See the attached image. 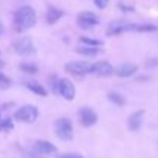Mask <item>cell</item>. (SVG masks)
I'll return each instance as SVG.
<instances>
[{
	"instance_id": "6da1fadb",
	"label": "cell",
	"mask_w": 158,
	"mask_h": 158,
	"mask_svg": "<svg viewBox=\"0 0 158 158\" xmlns=\"http://www.w3.org/2000/svg\"><path fill=\"white\" fill-rule=\"evenodd\" d=\"M37 22V15L32 6H22L15 11L14 14V28L19 32H25L28 29H31Z\"/></svg>"
},
{
	"instance_id": "7a4b0ae2",
	"label": "cell",
	"mask_w": 158,
	"mask_h": 158,
	"mask_svg": "<svg viewBox=\"0 0 158 158\" xmlns=\"http://www.w3.org/2000/svg\"><path fill=\"white\" fill-rule=\"evenodd\" d=\"M40 115V110L39 107L34 105H25L20 106L15 112H14V118L17 121H22V123H34Z\"/></svg>"
},
{
	"instance_id": "3957f363",
	"label": "cell",
	"mask_w": 158,
	"mask_h": 158,
	"mask_svg": "<svg viewBox=\"0 0 158 158\" xmlns=\"http://www.w3.org/2000/svg\"><path fill=\"white\" fill-rule=\"evenodd\" d=\"M54 126H55V135L60 140H63V141L72 140V137H74V127H72V123H71L69 118L61 117V118H58L55 121Z\"/></svg>"
},
{
	"instance_id": "277c9868",
	"label": "cell",
	"mask_w": 158,
	"mask_h": 158,
	"mask_svg": "<svg viewBox=\"0 0 158 158\" xmlns=\"http://www.w3.org/2000/svg\"><path fill=\"white\" fill-rule=\"evenodd\" d=\"M12 49H14V52L15 54L23 55V57H26V55H32V54L35 52L34 43H32L31 37H28V35H22V37L15 39V40L12 42Z\"/></svg>"
},
{
	"instance_id": "5b68a950",
	"label": "cell",
	"mask_w": 158,
	"mask_h": 158,
	"mask_svg": "<svg viewBox=\"0 0 158 158\" xmlns=\"http://www.w3.org/2000/svg\"><path fill=\"white\" fill-rule=\"evenodd\" d=\"M129 31H135V23H132L129 20H114L106 28L107 35H118V34L129 32Z\"/></svg>"
},
{
	"instance_id": "8992f818",
	"label": "cell",
	"mask_w": 158,
	"mask_h": 158,
	"mask_svg": "<svg viewBox=\"0 0 158 158\" xmlns=\"http://www.w3.org/2000/svg\"><path fill=\"white\" fill-rule=\"evenodd\" d=\"M64 69L72 74V75H77V77H83L86 74H89L91 71V63L88 61H83V60H75V61H69L64 64Z\"/></svg>"
},
{
	"instance_id": "52a82bcc",
	"label": "cell",
	"mask_w": 158,
	"mask_h": 158,
	"mask_svg": "<svg viewBox=\"0 0 158 158\" xmlns=\"http://www.w3.org/2000/svg\"><path fill=\"white\" fill-rule=\"evenodd\" d=\"M78 120H80V124L83 127H91L97 123L98 120V115L94 109H91L89 106H85L78 110Z\"/></svg>"
},
{
	"instance_id": "ba28073f",
	"label": "cell",
	"mask_w": 158,
	"mask_h": 158,
	"mask_svg": "<svg viewBox=\"0 0 158 158\" xmlns=\"http://www.w3.org/2000/svg\"><path fill=\"white\" fill-rule=\"evenodd\" d=\"M77 25L80 28H83V29H91L95 25H98V17L94 12H91V11L78 12V15H77Z\"/></svg>"
},
{
	"instance_id": "9c48e42d",
	"label": "cell",
	"mask_w": 158,
	"mask_h": 158,
	"mask_svg": "<svg viewBox=\"0 0 158 158\" xmlns=\"http://www.w3.org/2000/svg\"><path fill=\"white\" fill-rule=\"evenodd\" d=\"M58 94L64 98L72 102L75 98V86L69 78H60L58 80Z\"/></svg>"
},
{
	"instance_id": "30bf717a",
	"label": "cell",
	"mask_w": 158,
	"mask_h": 158,
	"mask_svg": "<svg viewBox=\"0 0 158 158\" xmlns=\"http://www.w3.org/2000/svg\"><path fill=\"white\" fill-rule=\"evenodd\" d=\"M114 72H115V68L107 61H97L91 64V71H89V74H94L97 77H110L114 75Z\"/></svg>"
},
{
	"instance_id": "8fae6325",
	"label": "cell",
	"mask_w": 158,
	"mask_h": 158,
	"mask_svg": "<svg viewBox=\"0 0 158 158\" xmlns=\"http://www.w3.org/2000/svg\"><path fill=\"white\" fill-rule=\"evenodd\" d=\"M144 114H146V110L144 109H140V110H135V112H132L129 115V118H127V127H129V131L138 132L141 129V124H143V120H144Z\"/></svg>"
},
{
	"instance_id": "7c38bea8",
	"label": "cell",
	"mask_w": 158,
	"mask_h": 158,
	"mask_svg": "<svg viewBox=\"0 0 158 158\" xmlns=\"http://www.w3.org/2000/svg\"><path fill=\"white\" fill-rule=\"evenodd\" d=\"M32 149L39 155H52V154H57V148L54 146L51 141H46V140H37L34 143Z\"/></svg>"
},
{
	"instance_id": "4fadbf2b",
	"label": "cell",
	"mask_w": 158,
	"mask_h": 158,
	"mask_svg": "<svg viewBox=\"0 0 158 158\" xmlns=\"http://www.w3.org/2000/svg\"><path fill=\"white\" fill-rule=\"evenodd\" d=\"M138 71V66L135 63H123L120 64L118 68H115V75L121 77V78H127V77H132L135 72Z\"/></svg>"
},
{
	"instance_id": "5bb4252c",
	"label": "cell",
	"mask_w": 158,
	"mask_h": 158,
	"mask_svg": "<svg viewBox=\"0 0 158 158\" xmlns=\"http://www.w3.org/2000/svg\"><path fill=\"white\" fill-rule=\"evenodd\" d=\"M75 52L86 55V57H95L98 54H102V48L100 46H89V45H80L75 48Z\"/></svg>"
},
{
	"instance_id": "9a60e30c",
	"label": "cell",
	"mask_w": 158,
	"mask_h": 158,
	"mask_svg": "<svg viewBox=\"0 0 158 158\" xmlns=\"http://www.w3.org/2000/svg\"><path fill=\"white\" fill-rule=\"evenodd\" d=\"M64 15V12L61 11V9H58V8H54V6H49L48 9H46V22L49 23V25H54V23H57L61 17Z\"/></svg>"
},
{
	"instance_id": "2e32d148",
	"label": "cell",
	"mask_w": 158,
	"mask_h": 158,
	"mask_svg": "<svg viewBox=\"0 0 158 158\" xmlns=\"http://www.w3.org/2000/svg\"><path fill=\"white\" fill-rule=\"evenodd\" d=\"M26 88L39 97H46L48 95V89L45 86H42L40 83H37V81H26Z\"/></svg>"
},
{
	"instance_id": "e0dca14e",
	"label": "cell",
	"mask_w": 158,
	"mask_h": 158,
	"mask_svg": "<svg viewBox=\"0 0 158 158\" xmlns=\"http://www.w3.org/2000/svg\"><path fill=\"white\" fill-rule=\"evenodd\" d=\"M12 127H14V123H12L11 117L6 115V114L3 112V109H2V112H0V132L11 131Z\"/></svg>"
},
{
	"instance_id": "ac0fdd59",
	"label": "cell",
	"mask_w": 158,
	"mask_h": 158,
	"mask_svg": "<svg viewBox=\"0 0 158 158\" xmlns=\"http://www.w3.org/2000/svg\"><path fill=\"white\" fill-rule=\"evenodd\" d=\"M107 98H109L115 106H120V107L126 106V98H124L121 94H118V92H114V91L107 92Z\"/></svg>"
},
{
	"instance_id": "d6986e66",
	"label": "cell",
	"mask_w": 158,
	"mask_h": 158,
	"mask_svg": "<svg viewBox=\"0 0 158 158\" xmlns=\"http://www.w3.org/2000/svg\"><path fill=\"white\" fill-rule=\"evenodd\" d=\"M78 43L80 45H89V46H103V40L98 39H89V37H78Z\"/></svg>"
},
{
	"instance_id": "ffe728a7",
	"label": "cell",
	"mask_w": 158,
	"mask_h": 158,
	"mask_svg": "<svg viewBox=\"0 0 158 158\" xmlns=\"http://www.w3.org/2000/svg\"><path fill=\"white\" fill-rule=\"evenodd\" d=\"M20 69L23 72H28V74H37L39 72V68L34 63H20Z\"/></svg>"
},
{
	"instance_id": "44dd1931",
	"label": "cell",
	"mask_w": 158,
	"mask_h": 158,
	"mask_svg": "<svg viewBox=\"0 0 158 158\" xmlns=\"http://www.w3.org/2000/svg\"><path fill=\"white\" fill-rule=\"evenodd\" d=\"M158 28L154 25H135V31H138V32H154Z\"/></svg>"
},
{
	"instance_id": "7402d4cb",
	"label": "cell",
	"mask_w": 158,
	"mask_h": 158,
	"mask_svg": "<svg viewBox=\"0 0 158 158\" xmlns=\"http://www.w3.org/2000/svg\"><path fill=\"white\" fill-rule=\"evenodd\" d=\"M9 86H11V80L3 72H0V89H8Z\"/></svg>"
},
{
	"instance_id": "603a6c76",
	"label": "cell",
	"mask_w": 158,
	"mask_h": 158,
	"mask_svg": "<svg viewBox=\"0 0 158 158\" xmlns=\"http://www.w3.org/2000/svg\"><path fill=\"white\" fill-rule=\"evenodd\" d=\"M144 66L146 68H155V66H158V58H148L144 61Z\"/></svg>"
},
{
	"instance_id": "cb8c5ba5",
	"label": "cell",
	"mask_w": 158,
	"mask_h": 158,
	"mask_svg": "<svg viewBox=\"0 0 158 158\" xmlns=\"http://www.w3.org/2000/svg\"><path fill=\"white\" fill-rule=\"evenodd\" d=\"M94 3H95V6L98 9H105L106 6L109 5V0H94Z\"/></svg>"
},
{
	"instance_id": "d4e9b609",
	"label": "cell",
	"mask_w": 158,
	"mask_h": 158,
	"mask_svg": "<svg viewBox=\"0 0 158 158\" xmlns=\"http://www.w3.org/2000/svg\"><path fill=\"white\" fill-rule=\"evenodd\" d=\"M58 158H83L81 155H78V154H64V155H61V157Z\"/></svg>"
},
{
	"instance_id": "484cf974",
	"label": "cell",
	"mask_w": 158,
	"mask_h": 158,
	"mask_svg": "<svg viewBox=\"0 0 158 158\" xmlns=\"http://www.w3.org/2000/svg\"><path fill=\"white\" fill-rule=\"evenodd\" d=\"M0 32H2V25H0Z\"/></svg>"
}]
</instances>
